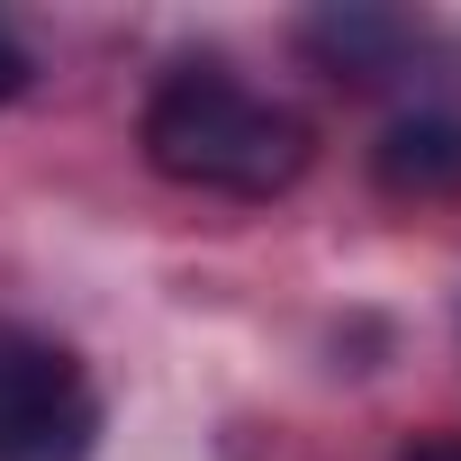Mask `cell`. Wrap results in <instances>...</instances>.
<instances>
[{"label":"cell","mask_w":461,"mask_h":461,"mask_svg":"<svg viewBox=\"0 0 461 461\" xmlns=\"http://www.w3.org/2000/svg\"><path fill=\"white\" fill-rule=\"evenodd\" d=\"M145 163L181 190H217V199H281L308 163H317V127L236 82V73H217V64H181L154 82L145 100Z\"/></svg>","instance_id":"1"},{"label":"cell","mask_w":461,"mask_h":461,"mask_svg":"<svg viewBox=\"0 0 461 461\" xmlns=\"http://www.w3.org/2000/svg\"><path fill=\"white\" fill-rule=\"evenodd\" d=\"M100 434V398L82 362L28 326H0V461H82Z\"/></svg>","instance_id":"2"},{"label":"cell","mask_w":461,"mask_h":461,"mask_svg":"<svg viewBox=\"0 0 461 461\" xmlns=\"http://www.w3.org/2000/svg\"><path fill=\"white\" fill-rule=\"evenodd\" d=\"M371 172H380V190H398V199H443V190H461V118H398V127L380 136Z\"/></svg>","instance_id":"3"},{"label":"cell","mask_w":461,"mask_h":461,"mask_svg":"<svg viewBox=\"0 0 461 461\" xmlns=\"http://www.w3.org/2000/svg\"><path fill=\"white\" fill-rule=\"evenodd\" d=\"M308 46H317L326 64H344V73H371L389 46H407V19H371V10H344V19H317V28H308Z\"/></svg>","instance_id":"4"},{"label":"cell","mask_w":461,"mask_h":461,"mask_svg":"<svg viewBox=\"0 0 461 461\" xmlns=\"http://www.w3.org/2000/svg\"><path fill=\"white\" fill-rule=\"evenodd\" d=\"M19 91H28V46L10 37V19H0V109H10Z\"/></svg>","instance_id":"5"},{"label":"cell","mask_w":461,"mask_h":461,"mask_svg":"<svg viewBox=\"0 0 461 461\" xmlns=\"http://www.w3.org/2000/svg\"><path fill=\"white\" fill-rule=\"evenodd\" d=\"M416 461H461V443H425V452H416Z\"/></svg>","instance_id":"6"}]
</instances>
